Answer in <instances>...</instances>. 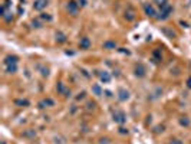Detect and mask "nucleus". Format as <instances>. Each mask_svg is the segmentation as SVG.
<instances>
[{"mask_svg": "<svg viewBox=\"0 0 191 144\" xmlns=\"http://www.w3.org/2000/svg\"><path fill=\"white\" fill-rule=\"evenodd\" d=\"M144 12H145L147 16L150 17H157V12H155V9H154L152 4H144Z\"/></svg>", "mask_w": 191, "mask_h": 144, "instance_id": "0eeeda50", "label": "nucleus"}, {"mask_svg": "<svg viewBox=\"0 0 191 144\" xmlns=\"http://www.w3.org/2000/svg\"><path fill=\"white\" fill-rule=\"evenodd\" d=\"M154 2H155V4H157L160 9L164 7L165 4H168V0H154Z\"/></svg>", "mask_w": 191, "mask_h": 144, "instance_id": "412c9836", "label": "nucleus"}, {"mask_svg": "<svg viewBox=\"0 0 191 144\" xmlns=\"http://www.w3.org/2000/svg\"><path fill=\"white\" fill-rule=\"evenodd\" d=\"M85 98V92H81V94H78V97H76V101H81V99H83Z\"/></svg>", "mask_w": 191, "mask_h": 144, "instance_id": "a878e982", "label": "nucleus"}, {"mask_svg": "<svg viewBox=\"0 0 191 144\" xmlns=\"http://www.w3.org/2000/svg\"><path fill=\"white\" fill-rule=\"evenodd\" d=\"M2 144H6V143H4V141H2Z\"/></svg>", "mask_w": 191, "mask_h": 144, "instance_id": "2f4dec72", "label": "nucleus"}, {"mask_svg": "<svg viewBox=\"0 0 191 144\" xmlns=\"http://www.w3.org/2000/svg\"><path fill=\"white\" fill-rule=\"evenodd\" d=\"M15 104H16V105H20V107H27V105H29V101H27V99H16Z\"/></svg>", "mask_w": 191, "mask_h": 144, "instance_id": "6ab92c4d", "label": "nucleus"}, {"mask_svg": "<svg viewBox=\"0 0 191 144\" xmlns=\"http://www.w3.org/2000/svg\"><path fill=\"white\" fill-rule=\"evenodd\" d=\"M0 15H2V17H3L4 22H12L13 20V13H12V9L6 7V6H3L2 4V7H0Z\"/></svg>", "mask_w": 191, "mask_h": 144, "instance_id": "7ed1b4c3", "label": "nucleus"}, {"mask_svg": "<svg viewBox=\"0 0 191 144\" xmlns=\"http://www.w3.org/2000/svg\"><path fill=\"white\" fill-rule=\"evenodd\" d=\"M79 6L78 2H75V0H69L66 3V10L69 12V15H72V16H76L79 13Z\"/></svg>", "mask_w": 191, "mask_h": 144, "instance_id": "f03ea898", "label": "nucleus"}, {"mask_svg": "<svg viewBox=\"0 0 191 144\" xmlns=\"http://www.w3.org/2000/svg\"><path fill=\"white\" fill-rule=\"evenodd\" d=\"M98 76H99L101 82H104V84L111 82V74L106 72V71H99V72H98Z\"/></svg>", "mask_w": 191, "mask_h": 144, "instance_id": "9d476101", "label": "nucleus"}, {"mask_svg": "<svg viewBox=\"0 0 191 144\" xmlns=\"http://www.w3.org/2000/svg\"><path fill=\"white\" fill-rule=\"evenodd\" d=\"M17 61H19V58L16 55H9V56L4 58V66L6 65H17Z\"/></svg>", "mask_w": 191, "mask_h": 144, "instance_id": "9b49d317", "label": "nucleus"}, {"mask_svg": "<svg viewBox=\"0 0 191 144\" xmlns=\"http://www.w3.org/2000/svg\"><path fill=\"white\" fill-rule=\"evenodd\" d=\"M108 143V138H102V140H101V144H106Z\"/></svg>", "mask_w": 191, "mask_h": 144, "instance_id": "7c9ffc66", "label": "nucleus"}, {"mask_svg": "<svg viewBox=\"0 0 191 144\" xmlns=\"http://www.w3.org/2000/svg\"><path fill=\"white\" fill-rule=\"evenodd\" d=\"M114 121L118 124H124L127 121V115L124 111H115L114 112Z\"/></svg>", "mask_w": 191, "mask_h": 144, "instance_id": "423d86ee", "label": "nucleus"}, {"mask_svg": "<svg viewBox=\"0 0 191 144\" xmlns=\"http://www.w3.org/2000/svg\"><path fill=\"white\" fill-rule=\"evenodd\" d=\"M38 105H39V108H49L55 105V101L52 98H43L42 101H39Z\"/></svg>", "mask_w": 191, "mask_h": 144, "instance_id": "6e6552de", "label": "nucleus"}, {"mask_svg": "<svg viewBox=\"0 0 191 144\" xmlns=\"http://www.w3.org/2000/svg\"><path fill=\"white\" fill-rule=\"evenodd\" d=\"M56 42H58V43H65V42H66V36H65L62 32H58L56 33Z\"/></svg>", "mask_w": 191, "mask_h": 144, "instance_id": "2eb2a0df", "label": "nucleus"}, {"mask_svg": "<svg viewBox=\"0 0 191 144\" xmlns=\"http://www.w3.org/2000/svg\"><path fill=\"white\" fill-rule=\"evenodd\" d=\"M116 48V42L115 41H106L104 42V49H108V50H112Z\"/></svg>", "mask_w": 191, "mask_h": 144, "instance_id": "4468645a", "label": "nucleus"}, {"mask_svg": "<svg viewBox=\"0 0 191 144\" xmlns=\"http://www.w3.org/2000/svg\"><path fill=\"white\" fill-rule=\"evenodd\" d=\"M118 99H119V101H128L129 99V91L124 89V88L118 89Z\"/></svg>", "mask_w": 191, "mask_h": 144, "instance_id": "f8f14e48", "label": "nucleus"}, {"mask_svg": "<svg viewBox=\"0 0 191 144\" xmlns=\"http://www.w3.org/2000/svg\"><path fill=\"white\" fill-rule=\"evenodd\" d=\"M48 4H49V0H35L33 10H36V12H42L43 9H46Z\"/></svg>", "mask_w": 191, "mask_h": 144, "instance_id": "39448f33", "label": "nucleus"}, {"mask_svg": "<svg viewBox=\"0 0 191 144\" xmlns=\"http://www.w3.org/2000/svg\"><path fill=\"white\" fill-rule=\"evenodd\" d=\"M91 48V41H89V37L86 36H83L81 37V41H79V49H83V50H86Z\"/></svg>", "mask_w": 191, "mask_h": 144, "instance_id": "1a4fd4ad", "label": "nucleus"}, {"mask_svg": "<svg viewBox=\"0 0 191 144\" xmlns=\"http://www.w3.org/2000/svg\"><path fill=\"white\" fill-rule=\"evenodd\" d=\"M171 13H172V6L168 3V4H165L164 7L160 9V15H158L157 17L160 19V20H165V19H168V17H170Z\"/></svg>", "mask_w": 191, "mask_h": 144, "instance_id": "f257e3e1", "label": "nucleus"}, {"mask_svg": "<svg viewBox=\"0 0 191 144\" xmlns=\"http://www.w3.org/2000/svg\"><path fill=\"white\" fill-rule=\"evenodd\" d=\"M39 19H40V20L42 22H50V20H52V16H50V15H49V13H42V15H40V16H39Z\"/></svg>", "mask_w": 191, "mask_h": 144, "instance_id": "a211bd4d", "label": "nucleus"}, {"mask_svg": "<svg viewBox=\"0 0 191 144\" xmlns=\"http://www.w3.org/2000/svg\"><path fill=\"white\" fill-rule=\"evenodd\" d=\"M23 137H36V131L35 130H26L23 133Z\"/></svg>", "mask_w": 191, "mask_h": 144, "instance_id": "aec40b11", "label": "nucleus"}, {"mask_svg": "<svg viewBox=\"0 0 191 144\" xmlns=\"http://www.w3.org/2000/svg\"><path fill=\"white\" fill-rule=\"evenodd\" d=\"M42 75H43V76H48V75H49V69H48V68H42Z\"/></svg>", "mask_w": 191, "mask_h": 144, "instance_id": "cd10ccee", "label": "nucleus"}, {"mask_svg": "<svg viewBox=\"0 0 191 144\" xmlns=\"http://www.w3.org/2000/svg\"><path fill=\"white\" fill-rule=\"evenodd\" d=\"M187 86H188V88H191V76L187 79Z\"/></svg>", "mask_w": 191, "mask_h": 144, "instance_id": "c756f323", "label": "nucleus"}, {"mask_svg": "<svg viewBox=\"0 0 191 144\" xmlns=\"http://www.w3.org/2000/svg\"><path fill=\"white\" fill-rule=\"evenodd\" d=\"M78 4L81 7H83V6H86V0H78Z\"/></svg>", "mask_w": 191, "mask_h": 144, "instance_id": "c85d7f7f", "label": "nucleus"}, {"mask_svg": "<svg viewBox=\"0 0 191 144\" xmlns=\"http://www.w3.org/2000/svg\"><path fill=\"white\" fill-rule=\"evenodd\" d=\"M92 91L95 92V95H102V89H101L99 85H93L92 86Z\"/></svg>", "mask_w": 191, "mask_h": 144, "instance_id": "4be33fe9", "label": "nucleus"}, {"mask_svg": "<svg viewBox=\"0 0 191 144\" xmlns=\"http://www.w3.org/2000/svg\"><path fill=\"white\" fill-rule=\"evenodd\" d=\"M124 17H125V19H127L128 22H132L134 19H135V12H134L132 9H128V10H125Z\"/></svg>", "mask_w": 191, "mask_h": 144, "instance_id": "ddd939ff", "label": "nucleus"}, {"mask_svg": "<svg viewBox=\"0 0 191 144\" xmlns=\"http://www.w3.org/2000/svg\"><path fill=\"white\" fill-rule=\"evenodd\" d=\"M33 26L35 28H42V20L39 19V17L36 19V20H33Z\"/></svg>", "mask_w": 191, "mask_h": 144, "instance_id": "b1692460", "label": "nucleus"}, {"mask_svg": "<svg viewBox=\"0 0 191 144\" xmlns=\"http://www.w3.org/2000/svg\"><path fill=\"white\" fill-rule=\"evenodd\" d=\"M4 69H6L7 74H15V72L17 71V65H6L4 66Z\"/></svg>", "mask_w": 191, "mask_h": 144, "instance_id": "dca6fc26", "label": "nucleus"}, {"mask_svg": "<svg viewBox=\"0 0 191 144\" xmlns=\"http://www.w3.org/2000/svg\"><path fill=\"white\" fill-rule=\"evenodd\" d=\"M119 133H121V134H128V128H125V127H119Z\"/></svg>", "mask_w": 191, "mask_h": 144, "instance_id": "bb28decb", "label": "nucleus"}, {"mask_svg": "<svg viewBox=\"0 0 191 144\" xmlns=\"http://www.w3.org/2000/svg\"><path fill=\"white\" fill-rule=\"evenodd\" d=\"M56 89H58L59 94H63V92H65V85H63V82H58V85H56Z\"/></svg>", "mask_w": 191, "mask_h": 144, "instance_id": "5701e85b", "label": "nucleus"}, {"mask_svg": "<svg viewBox=\"0 0 191 144\" xmlns=\"http://www.w3.org/2000/svg\"><path fill=\"white\" fill-rule=\"evenodd\" d=\"M180 124H181V125H184V127H190L191 121H190V118H188V117H181V118H180Z\"/></svg>", "mask_w": 191, "mask_h": 144, "instance_id": "f3484780", "label": "nucleus"}, {"mask_svg": "<svg viewBox=\"0 0 191 144\" xmlns=\"http://www.w3.org/2000/svg\"><path fill=\"white\" fill-rule=\"evenodd\" d=\"M170 144H184L181 140H178V138H171L170 140Z\"/></svg>", "mask_w": 191, "mask_h": 144, "instance_id": "393cba45", "label": "nucleus"}, {"mask_svg": "<svg viewBox=\"0 0 191 144\" xmlns=\"http://www.w3.org/2000/svg\"><path fill=\"white\" fill-rule=\"evenodd\" d=\"M134 74H135V76H138V78H144L147 74L145 66L142 65V63H137V65L134 66Z\"/></svg>", "mask_w": 191, "mask_h": 144, "instance_id": "20e7f679", "label": "nucleus"}]
</instances>
